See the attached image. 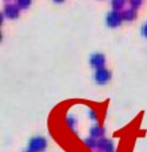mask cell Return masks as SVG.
<instances>
[{"mask_svg": "<svg viewBox=\"0 0 147 152\" xmlns=\"http://www.w3.org/2000/svg\"><path fill=\"white\" fill-rule=\"evenodd\" d=\"M1 13L4 15V18L10 19V20H16L20 16V8L16 4H12V3H5Z\"/></svg>", "mask_w": 147, "mask_h": 152, "instance_id": "cell-5", "label": "cell"}, {"mask_svg": "<svg viewBox=\"0 0 147 152\" xmlns=\"http://www.w3.org/2000/svg\"><path fill=\"white\" fill-rule=\"evenodd\" d=\"M122 16H123V20L124 21H134L135 19H137L138 13L135 10H132V8H126L124 11H122Z\"/></svg>", "mask_w": 147, "mask_h": 152, "instance_id": "cell-8", "label": "cell"}, {"mask_svg": "<svg viewBox=\"0 0 147 152\" xmlns=\"http://www.w3.org/2000/svg\"><path fill=\"white\" fill-rule=\"evenodd\" d=\"M15 4L18 5L20 10H28L32 5V0H16Z\"/></svg>", "mask_w": 147, "mask_h": 152, "instance_id": "cell-12", "label": "cell"}, {"mask_svg": "<svg viewBox=\"0 0 147 152\" xmlns=\"http://www.w3.org/2000/svg\"><path fill=\"white\" fill-rule=\"evenodd\" d=\"M23 152H29V151H28V150H26V151H23Z\"/></svg>", "mask_w": 147, "mask_h": 152, "instance_id": "cell-18", "label": "cell"}, {"mask_svg": "<svg viewBox=\"0 0 147 152\" xmlns=\"http://www.w3.org/2000/svg\"><path fill=\"white\" fill-rule=\"evenodd\" d=\"M54 3H56V4H62V3H64L66 0H52Z\"/></svg>", "mask_w": 147, "mask_h": 152, "instance_id": "cell-16", "label": "cell"}, {"mask_svg": "<svg viewBox=\"0 0 147 152\" xmlns=\"http://www.w3.org/2000/svg\"><path fill=\"white\" fill-rule=\"evenodd\" d=\"M66 123H67V127L71 129L72 132H76V126H78V120H76L75 116L72 115H68L66 118Z\"/></svg>", "mask_w": 147, "mask_h": 152, "instance_id": "cell-10", "label": "cell"}, {"mask_svg": "<svg viewBox=\"0 0 147 152\" xmlns=\"http://www.w3.org/2000/svg\"><path fill=\"white\" fill-rule=\"evenodd\" d=\"M48 142L44 136H34L28 142V151L29 152H44L47 150Z\"/></svg>", "mask_w": 147, "mask_h": 152, "instance_id": "cell-1", "label": "cell"}, {"mask_svg": "<svg viewBox=\"0 0 147 152\" xmlns=\"http://www.w3.org/2000/svg\"><path fill=\"white\" fill-rule=\"evenodd\" d=\"M126 3L127 0H111V8L112 11H118V12H122V11L126 10Z\"/></svg>", "mask_w": 147, "mask_h": 152, "instance_id": "cell-9", "label": "cell"}, {"mask_svg": "<svg viewBox=\"0 0 147 152\" xmlns=\"http://www.w3.org/2000/svg\"><path fill=\"white\" fill-rule=\"evenodd\" d=\"M140 32H142V36L145 37V39H147V21L142 26V29H140Z\"/></svg>", "mask_w": 147, "mask_h": 152, "instance_id": "cell-15", "label": "cell"}, {"mask_svg": "<svg viewBox=\"0 0 147 152\" xmlns=\"http://www.w3.org/2000/svg\"><path fill=\"white\" fill-rule=\"evenodd\" d=\"M88 118L91 119L92 121H96V123H98V120H99V116H98V112H96L95 110H92V108H91V110H88Z\"/></svg>", "mask_w": 147, "mask_h": 152, "instance_id": "cell-14", "label": "cell"}, {"mask_svg": "<svg viewBox=\"0 0 147 152\" xmlns=\"http://www.w3.org/2000/svg\"><path fill=\"white\" fill-rule=\"evenodd\" d=\"M83 143L87 148H90V150H98V140L94 139V137H91V136L86 137V139L83 140Z\"/></svg>", "mask_w": 147, "mask_h": 152, "instance_id": "cell-11", "label": "cell"}, {"mask_svg": "<svg viewBox=\"0 0 147 152\" xmlns=\"http://www.w3.org/2000/svg\"><path fill=\"white\" fill-rule=\"evenodd\" d=\"M143 4V0H129V5L130 8H132V10L138 11L140 7H142Z\"/></svg>", "mask_w": 147, "mask_h": 152, "instance_id": "cell-13", "label": "cell"}, {"mask_svg": "<svg viewBox=\"0 0 147 152\" xmlns=\"http://www.w3.org/2000/svg\"><path fill=\"white\" fill-rule=\"evenodd\" d=\"M123 21L124 20H123V16H122V12H118V11L111 10L110 12H107V15H106V26L111 29L121 27Z\"/></svg>", "mask_w": 147, "mask_h": 152, "instance_id": "cell-2", "label": "cell"}, {"mask_svg": "<svg viewBox=\"0 0 147 152\" xmlns=\"http://www.w3.org/2000/svg\"><path fill=\"white\" fill-rule=\"evenodd\" d=\"M104 135H106V129H104V127H102L100 124H95V126H92L91 128H90V136L96 140L103 139Z\"/></svg>", "mask_w": 147, "mask_h": 152, "instance_id": "cell-7", "label": "cell"}, {"mask_svg": "<svg viewBox=\"0 0 147 152\" xmlns=\"http://www.w3.org/2000/svg\"><path fill=\"white\" fill-rule=\"evenodd\" d=\"M106 61H107L106 55L102 52H94L88 59L90 66H91L95 71H96V69H100V68H104Z\"/></svg>", "mask_w": 147, "mask_h": 152, "instance_id": "cell-4", "label": "cell"}, {"mask_svg": "<svg viewBox=\"0 0 147 152\" xmlns=\"http://www.w3.org/2000/svg\"><path fill=\"white\" fill-rule=\"evenodd\" d=\"M4 1H5V3H8V1H12V0H4Z\"/></svg>", "mask_w": 147, "mask_h": 152, "instance_id": "cell-17", "label": "cell"}, {"mask_svg": "<svg viewBox=\"0 0 147 152\" xmlns=\"http://www.w3.org/2000/svg\"><path fill=\"white\" fill-rule=\"evenodd\" d=\"M98 150L100 152H115V144L111 139L103 137V139L98 140Z\"/></svg>", "mask_w": 147, "mask_h": 152, "instance_id": "cell-6", "label": "cell"}, {"mask_svg": "<svg viewBox=\"0 0 147 152\" xmlns=\"http://www.w3.org/2000/svg\"><path fill=\"white\" fill-rule=\"evenodd\" d=\"M111 79H112V74H111L110 69L104 68H100L96 69L94 72V81L98 84V86H104V84L110 83Z\"/></svg>", "mask_w": 147, "mask_h": 152, "instance_id": "cell-3", "label": "cell"}]
</instances>
